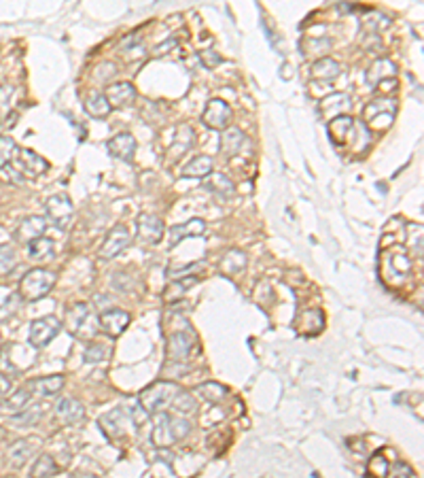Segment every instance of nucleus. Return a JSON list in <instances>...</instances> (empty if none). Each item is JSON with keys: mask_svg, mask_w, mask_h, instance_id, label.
<instances>
[{"mask_svg": "<svg viewBox=\"0 0 424 478\" xmlns=\"http://www.w3.org/2000/svg\"><path fill=\"white\" fill-rule=\"evenodd\" d=\"M191 434V423L183 417H170L168 413H155L151 440L159 449H166Z\"/></svg>", "mask_w": 424, "mask_h": 478, "instance_id": "obj_1", "label": "nucleus"}, {"mask_svg": "<svg viewBox=\"0 0 424 478\" xmlns=\"http://www.w3.org/2000/svg\"><path fill=\"white\" fill-rule=\"evenodd\" d=\"M397 100L395 98H376L371 100L369 105L363 109V119H365V128L369 130H388L393 126L395 117H397Z\"/></svg>", "mask_w": 424, "mask_h": 478, "instance_id": "obj_2", "label": "nucleus"}, {"mask_svg": "<svg viewBox=\"0 0 424 478\" xmlns=\"http://www.w3.org/2000/svg\"><path fill=\"white\" fill-rule=\"evenodd\" d=\"M179 391H181L179 385L172 381H157L151 387L140 391L138 404L143 406L149 415H155V413H161V408H166Z\"/></svg>", "mask_w": 424, "mask_h": 478, "instance_id": "obj_3", "label": "nucleus"}, {"mask_svg": "<svg viewBox=\"0 0 424 478\" xmlns=\"http://www.w3.org/2000/svg\"><path fill=\"white\" fill-rule=\"evenodd\" d=\"M53 285H55V275L51 270L32 268L19 281V293L24 300L34 302V300H41L43 296H47Z\"/></svg>", "mask_w": 424, "mask_h": 478, "instance_id": "obj_4", "label": "nucleus"}, {"mask_svg": "<svg viewBox=\"0 0 424 478\" xmlns=\"http://www.w3.org/2000/svg\"><path fill=\"white\" fill-rule=\"evenodd\" d=\"M45 219L49 223H53L58 230H66L70 219L75 215V207H73V200H70L68 194H55L51 198H47L45 202Z\"/></svg>", "mask_w": 424, "mask_h": 478, "instance_id": "obj_5", "label": "nucleus"}, {"mask_svg": "<svg viewBox=\"0 0 424 478\" xmlns=\"http://www.w3.org/2000/svg\"><path fill=\"white\" fill-rule=\"evenodd\" d=\"M62 323L58 317L49 315V317H41V319H34L30 323V332H28V343L32 349H43L47 347L51 340L60 334Z\"/></svg>", "mask_w": 424, "mask_h": 478, "instance_id": "obj_6", "label": "nucleus"}, {"mask_svg": "<svg viewBox=\"0 0 424 478\" xmlns=\"http://www.w3.org/2000/svg\"><path fill=\"white\" fill-rule=\"evenodd\" d=\"M195 343H197V338L191 330L174 332L172 336H168V345H166L168 361H185L191 355Z\"/></svg>", "mask_w": 424, "mask_h": 478, "instance_id": "obj_7", "label": "nucleus"}, {"mask_svg": "<svg viewBox=\"0 0 424 478\" xmlns=\"http://www.w3.org/2000/svg\"><path fill=\"white\" fill-rule=\"evenodd\" d=\"M202 121H204V126H208L212 130H221L223 132L225 128H229L231 107L221 98H212V100L206 102V109L202 113Z\"/></svg>", "mask_w": 424, "mask_h": 478, "instance_id": "obj_8", "label": "nucleus"}, {"mask_svg": "<svg viewBox=\"0 0 424 478\" xmlns=\"http://www.w3.org/2000/svg\"><path fill=\"white\" fill-rule=\"evenodd\" d=\"M130 243H132V236H130L127 225L117 223L109 234H106L104 243H102V247H100V257H102V259H113V257H117L123 249H127Z\"/></svg>", "mask_w": 424, "mask_h": 478, "instance_id": "obj_9", "label": "nucleus"}, {"mask_svg": "<svg viewBox=\"0 0 424 478\" xmlns=\"http://www.w3.org/2000/svg\"><path fill=\"white\" fill-rule=\"evenodd\" d=\"M164 221L161 217L157 215H151V213H145V215H140L138 221H136V236H138V241L143 243V245H157L161 241V236H164Z\"/></svg>", "mask_w": 424, "mask_h": 478, "instance_id": "obj_10", "label": "nucleus"}, {"mask_svg": "<svg viewBox=\"0 0 424 478\" xmlns=\"http://www.w3.org/2000/svg\"><path fill=\"white\" fill-rule=\"evenodd\" d=\"M350 107H352L350 96L344 92H335V94H329L318 102V117H321L323 121H331L335 117L346 115L350 111Z\"/></svg>", "mask_w": 424, "mask_h": 478, "instance_id": "obj_11", "label": "nucleus"}, {"mask_svg": "<svg viewBox=\"0 0 424 478\" xmlns=\"http://www.w3.org/2000/svg\"><path fill=\"white\" fill-rule=\"evenodd\" d=\"M106 100H109L111 109H125V107H132L134 100H136V87L130 83V81H117V83H111L109 87H106L104 92Z\"/></svg>", "mask_w": 424, "mask_h": 478, "instance_id": "obj_12", "label": "nucleus"}, {"mask_svg": "<svg viewBox=\"0 0 424 478\" xmlns=\"http://www.w3.org/2000/svg\"><path fill=\"white\" fill-rule=\"evenodd\" d=\"M388 79H397V64L388 58H378L365 71V83L373 89Z\"/></svg>", "mask_w": 424, "mask_h": 478, "instance_id": "obj_13", "label": "nucleus"}, {"mask_svg": "<svg viewBox=\"0 0 424 478\" xmlns=\"http://www.w3.org/2000/svg\"><path fill=\"white\" fill-rule=\"evenodd\" d=\"M130 325V315L125 311H119V309H109L104 311L100 315V330L111 336V338H117L125 332V327Z\"/></svg>", "mask_w": 424, "mask_h": 478, "instance_id": "obj_14", "label": "nucleus"}, {"mask_svg": "<svg viewBox=\"0 0 424 478\" xmlns=\"http://www.w3.org/2000/svg\"><path fill=\"white\" fill-rule=\"evenodd\" d=\"M45 230H47V219L41 217V215H28L26 219H21L17 232H15V241L24 243V245H30L34 238L39 236H45Z\"/></svg>", "mask_w": 424, "mask_h": 478, "instance_id": "obj_15", "label": "nucleus"}, {"mask_svg": "<svg viewBox=\"0 0 424 478\" xmlns=\"http://www.w3.org/2000/svg\"><path fill=\"white\" fill-rule=\"evenodd\" d=\"M15 160L19 162V168H21V175L24 177L26 175L28 177H41V175L47 173V168H49L47 160L41 157L37 151H32V149H19V153H17Z\"/></svg>", "mask_w": 424, "mask_h": 478, "instance_id": "obj_16", "label": "nucleus"}, {"mask_svg": "<svg viewBox=\"0 0 424 478\" xmlns=\"http://www.w3.org/2000/svg\"><path fill=\"white\" fill-rule=\"evenodd\" d=\"M55 417L66 425H75L85 419V408L75 398H62L55 404Z\"/></svg>", "mask_w": 424, "mask_h": 478, "instance_id": "obj_17", "label": "nucleus"}, {"mask_svg": "<svg viewBox=\"0 0 424 478\" xmlns=\"http://www.w3.org/2000/svg\"><path fill=\"white\" fill-rule=\"evenodd\" d=\"M244 143H246L244 132H242L240 128L229 126V128H225V130L221 132V139H219V151H221V155H223V157H227V160H229V157H236V155L242 151Z\"/></svg>", "mask_w": 424, "mask_h": 478, "instance_id": "obj_18", "label": "nucleus"}, {"mask_svg": "<svg viewBox=\"0 0 424 478\" xmlns=\"http://www.w3.org/2000/svg\"><path fill=\"white\" fill-rule=\"evenodd\" d=\"M106 149H109V153L113 157H117V160L132 162L134 153H136V139L130 132H121V134L113 136V139L106 143Z\"/></svg>", "mask_w": 424, "mask_h": 478, "instance_id": "obj_19", "label": "nucleus"}, {"mask_svg": "<svg viewBox=\"0 0 424 478\" xmlns=\"http://www.w3.org/2000/svg\"><path fill=\"white\" fill-rule=\"evenodd\" d=\"M206 221L204 219H200V217H195V219H189V221H185V223H179V225H172L170 228V247H176L179 243H183L185 238H189V236H202L204 232H206Z\"/></svg>", "mask_w": 424, "mask_h": 478, "instance_id": "obj_20", "label": "nucleus"}, {"mask_svg": "<svg viewBox=\"0 0 424 478\" xmlns=\"http://www.w3.org/2000/svg\"><path fill=\"white\" fill-rule=\"evenodd\" d=\"M64 377L62 374H51V377H43V379H34V381H28V389L32 393H37V395H45V398H51L55 393L62 391L64 387Z\"/></svg>", "mask_w": 424, "mask_h": 478, "instance_id": "obj_21", "label": "nucleus"}, {"mask_svg": "<svg viewBox=\"0 0 424 478\" xmlns=\"http://www.w3.org/2000/svg\"><path fill=\"white\" fill-rule=\"evenodd\" d=\"M310 73H312V79L327 83V81H335L342 75V66L333 58H321L312 64Z\"/></svg>", "mask_w": 424, "mask_h": 478, "instance_id": "obj_22", "label": "nucleus"}, {"mask_svg": "<svg viewBox=\"0 0 424 478\" xmlns=\"http://www.w3.org/2000/svg\"><path fill=\"white\" fill-rule=\"evenodd\" d=\"M352 130H355V119H352L350 115H342V117H335L329 121V136L337 147L348 143Z\"/></svg>", "mask_w": 424, "mask_h": 478, "instance_id": "obj_23", "label": "nucleus"}, {"mask_svg": "<svg viewBox=\"0 0 424 478\" xmlns=\"http://www.w3.org/2000/svg\"><path fill=\"white\" fill-rule=\"evenodd\" d=\"M87 319H89V306L85 302H77L73 309H68L64 325H66V330L73 334V336H79L81 327L85 325Z\"/></svg>", "mask_w": 424, "mask_h": 478, "instance_id": "obj_24", "label": "nucleus"}, {"mask_svg": "<svg viewBox=\"0 0 424 478\" xmlns=\"http://www.w3.org/2000/svg\"><path fill=\"white\" fill-rule=\"evenodd\" d=\"M83 109L94 119H106V117H109V113H111L109 100H106V96L100 94V92H94L83 100Z\"/></svg>", "mask_w": 424, "mask_h": 478, "instance_id": "obj_25", "label": "nucleus"}, {"mask_svg": "<svg viewBox=\"0 0 424 478\" xmlns=\"http://www.w3.org/2000/svg\"><path fill=\"white\" fill-rule=\"evenodd\" d=\"M212 157L210 155H195L185 168H183V177L185 179H206L212 173Z\"/></svg>", "mask_w": 424, "mask_h": 478, "instance_id": "obj_26", "label": "nucleus"}, {"mask_svg": "<svg viewBox=\"0 0 424 478\" xmlns=\"http://www.w3.org/2000/svg\"><path fill=\"white\" fill-rule=\"evenodd\" d=\"M204 187H206L208 191H212V194L223 196V198H227V196H231V194L236 191L233 181H231L227 175H223V173H210V175L204 179Z\"/></svg>", "mask_w": 424, "mask_h": 478, "instance_id": "obj_27", "label": "nucleus"}, {"mask_svg": "<svg viewBox=\"0 0 424 478\" xmlns=\"http://www.w3.org/2000/svg\"><path fill=\"white\" fill-rule=\"evenodd\" d=\"M323 325H325V315H323L321 309H310V311H303L299 315V330H301V334H308V336L318 334V332L323 330Z\"/></svg>", "mask_w": 424, "mask_h": 478, "instance_id": "obj_28", "label": "nucleus"}, {"mask_svg": "<svg viewBox=\"0 0 424 478\" xmlns=\"http://www.w3.org/2000/svg\"><path fill=\"white\" fill-rule=\"evenodd\" d=\"M246 264H249V259H246V253L240 251V249H231L221 259V270L225 272V275H240V272L246 268Z\"/></svg>", "mask_w": 424, "mask_h": 478, "instance_id": "obj_29", "label": "nucleus"}, {"mask_svg": "<svg viewBox=\"0 0 424 478\" xmlns=\"http://www.w3.org/2000/svg\"><path fill=\"white\" fill-rule=\"evenodd\" d=\"M53 249H55V245H53L51 238L39 236L28 245V255H30V259H51Z\"/></svg>", "mask_w": 424, "mask_h": 478, "instance_id": "obj_30", "label": "nucleus"}, {"mask_svg": "<svg viewBox=\"0 0 424 478\" xmlns=\"http://www.w3.org/2000/svg\"><path fill=\"white\" fill-rule=\"evenodd\" d=\"M30 400H32V391H30L28 387H21V389H17L15 393H11V395L3 402V408H5L7 413L17 415V413H21V411H26V406H28Z\"/></svg>", "mask_w": 424, "mask_h": 478, "instance_id": "obj_31", "label": "nucleus"}, {"mask_svg": "<svg viewBox=\"0 0 424 478\" xmlns=\"http://www.w3.org/2000/svg\"><path fill=\"white\" fill-rule=\"evenodd\" d=\"M9 459L13 461V466H24V461H28L34 455V442L30 440H17L9 447L7 451Z\"/></svg>", "mask_w": 424, "mask_h": 478, "instance_id": "obj_32", "label": "nucleus"}, {"mask_svg": "<svg viewBox=\"0 0 424 478\" xmlns=\"http://www.w3.org/2000/svg\"><path fill=\"white\" fill-rule=\"evenodd\" d=\"M43 417H45V408L37 404V406L28 408V411H21V413L13 415L9 421L13 425H19V427H32V425H37Z\"/></svg>", "mask_w": 424, "mask_h": 478, "instance_id": "obj_33", "label": "nucleus"}, {"mask_svg": "<svg viewBox=\"0 0 424 478\" xmlns=\"http://www.w3.org/2000/svg\"><path fill=\"white\" fill-rule=\"evenodd\" d=\"M123 417V413H121V408H117V411H113V413H109V415H102L100 417V427H102V432L109 436V438H117V436H121L123 434V427H121V419Z\"/></svg>", "mask_w": 424, "mask_h": 478, "instance_id": "obj_34", "label": "nucleus"}, {"mask_svg": "<svg viewBox=\"0 0 424 478\" xmlns=\"http://www.w3.org/2000/svg\"><path fill=\"white\" fill-rule=\"evenodd\" d=\"M58 463L53 461L51 455H41L37 461H34L32 470H30V478H51L58 474Z\"/></svg>", "mask_w": 424, "mask_h": 478, "instance_id": "obj_35", "label": "nucleus"}, {"mask_svg": "<svg viewBox=\"0 0 424 478\" xmlns=\"http://www.w3.org/2000/svg\"><path fill=\"white\" fill-rule=\"evenodd\" d=\"M197 393H200V398H204L206 402H210V404H221L225 398H227V387L225 385H221V383H202L200 387H197Z\"/></svg>", "mask_w": 424, "mask_h": 478, "instance_id": "obj_36", "label": "nucleus"}, {"mask_svg": "<svg viewBox=\"0 0 424 478\" xmlns=\"http://www.w3.org/2000/svg\"><path fill=\"white\" fill-rule=\"evenodd\" d=\"M391 474V461L382 453H373L367 461V476L369 478H388Z\"/></svg>", "mask_w": 424, "mask_h": 478, "instance_id": "obj_37", "label": "nucleus"}, {"mask_svg": "<svg viewBox=\"0 0 424 478\" xmlns=\"http://www.w3.org/2000/svg\"><path fill=\"white\" fill-rule=\"evenodd\" d=\"M197 283V277L195 275H189V277H181L179 281L176 283H170L168 287H166V293H164V298L170 302V300H176V298H181L191 285H195Z\"/></svg>", "mask_w": 424, "mask_h": 478, "instance_id": "obj_38", "label": "nucleus"}, {"mask_svg": "<svg viewBox=\"0 0 424 478\" xmlns=\"http://www.w3.org/2000/svg\"><path fill=\"white\" fill-rule=\"evenodd\" d=\"M19 153L17 143L11 139V136H0V168L11 164Z\"/></svg>", "mask_w": 424, "mask_h": 478, "instance_id": "obj_39", "label": "nucleus"}, {"mask_svg": "<svg viewBox=\"0 0 424 478\" xmlns=\"http://www.w3.org/2000/svg\"><path fill=\"white\" fill-rule=\"evenodd\" d=\"M329 47H331V39H327V37H314V39H303V41H301V51H303V56L327 53Z\"/></svg>", "mask_w": 424, "mask_h": 478, "instance_id": "obj_40", "label": "nucleus"}, {"mask_svg": "<svg viewBox=\"0 0 424 478\" xmlns=\"http://www.w3.org/2000/svg\"><path fill=\"white\" fill-rule=\"evenodd\" d=\"M17 266V253L11 245H0V275H9Z\"/></svg>", "mask_w": 424, "mask_h": 478, "instance_id": "obj_41", "label": "nucleus"}, {"mask_svg": "<svg viewBox=\"0 0 424 478\" xmlns=\"http://www.w3.org/2000/svg\"><path fill=\"white\" fill-rule=\"evenodd\" d=\"M174 406L179 408V413H183V415H189V413H195L197 411V404H195V398L191 395V393H187V391H179L174 395Z\"/></svg>", "mask_w": 424, "mask_h": 478, "instance_id": "obj_42", "label": "nucleus"}, {"mask_svg": "<svg viewBox=\"0 0 424 478\" xmlns=\"http://www.w3.org/2000/svg\"><path fill=\"white\" fill-rule=\"evenodd\" d=\"M407 241H409L412 251L418 257H422V225H416V223L407 225Z\"/></svg>", "mask_w": 424, "mask_h": 478, "instance_id": "obj_43", "label": "nucleus"}, {"mask_svg": "<svg viewBox=\"0 0 424 478\" xmlns=\"http://www.w3.org/2000/svg\"><path fill=\"white\" fill-rule=\"evenodd\" d=\"M13 96H15V87L13 85H9V83L0 85V117L9 115L11 105H13Z\"/></svg>", "mask_w": 424, "mask_h": 478, "instance_id": "obj_44", "label": "nucleus"}, {"mask_svg": "<svg viewBox=\"0 0 424 478\" xmlns=\"http://www.w3.org/2000/svg\"><path fill=\"white\" fill-rule=\"evenodd\" d=\"M83 359H85V364H100V361H104L106 359V347L100 345V343H91L85 349Z\"/></svg>", "mask_w": 424, "mask_h": 478, "instance_id": "obj_45", "label": "nucleus"}, {"mask_svg": "<svg viewBox=\"0 0 424 478\" xmlns=\"http://www.w3.org/2000/svg\"><path fill=\"white\" fill-rule=\"evenodd\" d=\"M127 417H130V421L134 423V425H143L145 421H149V413L145 411L143 406H140L138 402L136 404H132V406H127Z\"/></svg>", "mask_w": 424, "mask_h": 478, "instance_id": "obj_46", "label": "nucleus"}, {"mask_svg": "<svg viewBox=\"0 0 424 478\" xmlns=\"http://www.w3.org/2000/svg\"><path fill=\"white\" fill-rule=\"evenodd\" d=\"M200 60H202V64H204L206 68H217V66L223 62V58H221L217 51H210V49L200 51Z\"/></svg>", "mask_w": 424, "mask_h": 478, "instance_id": "obj_47", "label": "nucleus"}, {"mask_svg": "<svg viewBox=\"0 0 424 478\" xmlns=\"http://www.w3.org/2000/svg\"><path fill=\"white\" fill-rule=\"evenodd\" d=\"M115 73H117V66L111 64V62H104V64H100V66L96 68V79H100V81H109V75L113 77Z\"/></svg>", "mask_w": 424, "mask_h": 478, "instance_id": "obj_48", "label": "nucleus"}, {"mask_svg": "<svg viewBox=\"0 0 424 478\" xmlns=\"http://www.w3.org/2000/svg\"><path fill=\"white\" fill-rule=\"evenodd\" d=\"M388 22L386 17H382V15H371V17H367L365 22H363V26H365V30H371V32H378V30H382V28H386Z\"/></svg>", "mask_w": 424, "mask_h": 478, "instance_id": "obj_49", "label": "nucleus"}, {"mask_svg": "<svg viewBox=\"0 0 424 478\" xmlns=\"http://www.w3.org/2000/svg\"><path fill=\"white\" fill-rule=\"evenodd\" d=\"M391 470H395L393 478H416V472H414L405 461H397L395 468L391 466Z\"/></svg>", "mask_w": 424, "mask_h": 478, "instance_id": "obj_50", "label": "nucleus"}, {"mask_svg": "<svg viewBox=\"0 0 424 478\" xmlns=\"http://www.w3.org/2000/svg\"><path fill=\"white\" fill-rule=\"evenodd\" d=\"M0 170H3V175L9 179V181H13V183H24V175L19 173V170L17 168H13L11 164H7V166H3V168H0Z\"/></svg>", "mask_w": 424, "mask_h": 478, "instance_id": "obj_51", "label": "nucleus"}, {"mask_svg": "<svg viewBox=\"0 0 424 478\" xmlns=\"http://www.w3.org/2000/svg\"><path fill=\"white\" fill-rule=\"evenodd\" d=\"M11 387H13L11 379H9V377H5V374H0V400H3L5 395H9V393H11Z\"/></svg>", "mask_w": 424, "mask_h": 478, "instance_id": "obj_52", "label": "nucleus"}, {"mask_svg": "<svg viewBox=\"0 0 424 478\" xmlns=\"http://www.w3.org/2000/svg\"><path fill=\"white\" fill-rule=\"evenodd\" d=\"M397 87V79H388V81H384V83H380L376 89H380V92H386V94H391L393 89Z\"/></svg>", "mask_w": 424, "mask_h": 478, "instance_id": "obj_53", "label": "nucleus"}, {"mask_svg": "<svg viewBox=\"0 0 424 478\" xmlns=\"http://www.w3.org/2000/svg\"><path fill=\"white\" fill-rule=\"evenodd\" d=\"M75 478H96L94 474H79V476H75Z\"/></svg>", "mask_w": 424, "mask_h": 478, "instance_id": "obj_54", "label": "nucleus"}]
</instances>
